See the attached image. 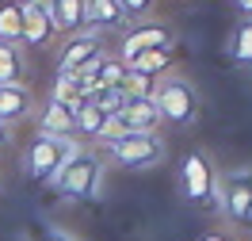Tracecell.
I'll use <instances>...</instances> for the list:
<instances>
[{
  "label": "cell",
  "mask_w": 252,
  "mask_h": 241,
  "mask_svg": "<svg viewBox=\"0 0 252 241\" xmlns=\"http://www.w3.org/2000/svg\"><path fill=\"white\" fill-rule=\"evenodd\" d=\"M4 145H12V127L0 123V149H4Z\"/></svg>",
  "instance_id": "25"
},
{
  "label": "cell",
  "mask_w": 252,
  "mask_h": 241,
  "mask_svg": "<svg viewBox=\"0 0 252 241\" xmlns=\"http://www.w3.org/2000/svg\"><path fill=\"white\" fill-rule=\"evenodd\" d=\"M123 96L126 100H149L153 96V88H157V80L153 77H145V73H134V69H126V77H123Z\"/></svg>",
  "instance_id": "20"
},
{
  "label": "cell",
  "mask_w": 252,
  "mask_h": 241,
  "mask_svg": "<svg viewBox=\"0 0 252 241\" xmlns=\"http://www.w3.org/2000/svg\"><path fill=\"white\" fill-rule=\"evenodd\" d=\"M19 4V23H23V34H19V46L27 50H46L50 42H54V23H50V16L42 12V8H34L31 0H16Z\"/></svg>",
  "instance_id": "9"
},
{
  "label": "cell",
  "mask_w": 252,
  "mask_h": 241,
  "mask_svg": "<svg viewBox=\"0 0 252 241\" xmlns=\"http://www.w3.org/2000/svg\"><path fill=\"white\" fill-rule=\"evenodd\" d=\"M153 103H157V111L164 123H176V127H191V123H199V111H203V100L195 92V84H191L184 73H164L157 77V88H153Z\"/></svg>",
  "instance_id": "2"
},
{
  "label": "cell",
  "mask_w": 252,
  "mask_h": 241,
  "mask_svg": "<svg viewBox=\"0 0 252 241\" xmlns=\"http://www.w3.org/2000/svg\"><path fill=\"white\" fill-rule=\"evenodd\" d=\"M229 62L237 69H252V19H241L229 34Z\"/></svg>",
  "instance_id": "18"
},
{
  "label": "cell",
  "mask_w": 252,
  "mask_h": 241,
  "mask_svg": "<svg viewBox=\"0 0 252 241\" xmlns=\"http://www.w3.org/2000/svg\"><path fill=\"white\" fill-rule=\"evenodd\" d=\"M199 241H233V234H225V230H210V234H203Z\"/></svg>",
  "instance_id": "24"
},
{
  "label": "cell",
  "mask_w": 252,
  "mask_h": 241,
  "mask_svg": "<svg viewBox=\"0 0 252 241\" xmlns=\"http://www.w3.org/2000/svg\"><path fill=\"white\" fill-rule=\"evenodd\" d=\"M50 23L58 34H77L80 27H88V16H84V0H54L46 8Z\"/></svg>",
  "instance_id": "12"
},
{
  "label": "cell",
  "mask_w": 252,
  "mask_h": 241,
  "mask_svg": "<svg viewBox=\"0 0 252 241\" xmlns=\"http://www.w3.org/2000/svg\"><path fill=\"white\" fill-rule=\"evenodd\" d=\"M115 123L126 130V134H157V127L164 123L153 100H126L123 107L115 111Z\"/></svg>",
  "instance_id": "10"
},
{
  "label": "cell",
  "mask_w": 252,
  "mask_h": 241,
  "mask_svg": "<svg viewBox=\"0 0 252 241\" xmlns=\"http://www.w3.org/2000/svg\"><path fill=\"white\" fill-rule=\"evenodd\" d=\"M103 172H107V157L99 149H92V145H84L77 157L65 161L46 184L62 199H92L99 192V184H103Z\"/></svg>",
  "instance_id": "1"
},
{
  "label": "cell",
  "mask_w": 252,
  "mask_h": 241,
  "mask_svg": "<svg viewBox=\"0 0 252 241\" xmlns=\"http://www.w3.org/2000/svg\"><path fill=\"white\" fill-rule=\"evenodd\" d=\"M27 73H31V65H27L23 46H16V42H0V88H4V84H23Z\"/></svg>",
  "instance_id": "15"
},
{
  "label": "cell",
  "mask_w": 252,
  "mask_h": 241,
  "mask_svg": "<svg viewBox=\"0 0 252 241\" xmlns=\"http://www.w3.org/2000/svg\"><path fill=\"white\" fill-rule=\"evenodd\" d=\"M31 4H34V8H42V12H46V8L54 4V0H31Z\"/></svg>",
  "instance_id": "27"
},
{
  "label": "cell",
  "mask_w": 252,
  "mask_h": 241,
  "mask_svg": "<svg viewBox=\"0 0 252 241\" xmlns=\"http://www.w3.org/2000/svg\"><path fill=\"white\" fill-rule=\"evenodd\" d=\"M46 241H77V238H73V234H65V230H54Z\"/></svg>",
  "instance_id": "26"
},
{
  "label": "cell",
  "mask_w": 252,
  "mask_h": 241,
  "mask_svg": "<svg viewBox=\"0 0 252 241\" xmlns=\"http://www.w3.org/2000/svg\"><path fill=\"white\" fill-rule=\"evenodd\" d=\"M99 34L103 31H95V27H80L77 34H65L62 50H58V73H77L88 58H95L103 50L99 46Z\"/></svg>",
  "instance_id": "8"
},
{
  "label": "cell",
  "mask_w": 252,
  "mask_h": 241,
  "mask_svg": "<svg viewBox=\"0 0 252 241\" xmlns=\"http://www.w3.org/2000/svg\"><path fill=\"white\" fill-rule=\"evenodd\" d=\"M115 169H153L164 161V138L160 134H123L99 149Z\"/></svg>",
  "instance_id": "5"
},
{
  "label": "cell",
  "mask_w": 252,
  "mask_h": 241,
  "mask_svg": "<svg viewBox=\"0 0 252 241\" xmlns=\"http://www.w3.org/2000/svg\"><path fill=\"white\" fill-rule=\"evenodd\" d=\"M84 16H88V27H95V31H111L119 23H130L115 0H84Z\"/></svg>",
  "instance_id": "16"
},
{
  "label": "cell",
  "mask_w": 252,
  "mask_h": 241,
  "mask_svg": "<svg viewBox=\"0 0 252 241\" xmlns=\"http://www.w3.org/2000/svg\"><path fill=\"white\" fill-rule=\"evenodd\" d=\"M233 8L241 19H252V0H233Z\"/></svg>",
  "instance_id": "23"
},
{
  "label": "cell",
  "mask_w": 252,
  "mask_h": 241,
  "mask_svg": "<svg viewBox=\"0 0 252 241\" xmlns=\"http://www.w3.org/2000/svg\"><path fill=\"white\" fill-rule=\"evenodd\" d=\"M31 111H34V92L27 84H4L0 88V123L4 127L23 123Z\"/></svg>",
  "instance_id": "11"
},
{
  "label": "cell",
  "mask_w": 252,
  "mask_h": 241,
  "mask_svg": "<svg viewBox=\"0 0 252 241\" xmlns=\"http://www.w3.org/2000/svg\"><path fill=\"white\" fill-rule=\"evenodd\" d=\"M115 4L123 8L126 19H142V16H149V12H153V4H157V0H115Z\"/></svg>",
  "instance_id": "22"
},
{
  "label": "cell",
  "mask_w": 252,
  "mask_h": 241,
  "mask_svg": "<svg viewBox=\"0 0 252 241\" xmlns=\"http://www.w3.org/2000/svg\"><path fill=\"white\" fill-rule=\"evenodd\" d=\"M176 65V50H145V54H138V58H130L126 62V69H134V73H145V77H164L168 69Z\"/></svg>",
  "instance_id": "17"
},
{
  "label": "cell",
  "mask_w": 252,
  "mask_h": 241,
  "mask_svg": "<svg viewBox=\"0 0 252 241\" xmlns=\"http://www.w3.org/2000/svg\"><path fill=\"white\" fill-rule=\"evenodd\" d=\"M0 188H4V176H0Z\"/></svg>",
  "instance_id": "28"
},
{
  "label": "cell",
  "mask_w": 252,
  "mask_h": 241,
  "mask_svg": "<svg viewBox=\"0 0 252 241\" xmlns=\"http://www.w3.org/2000/svg\"><path fill=\"white\" fill-rule=\"evenodd\" d=\"M38 134H46V138H77L73 134V111L62 107V103H54V100H46L42 115H38Z\"/></svg>",
  "instance_id": "14"
},
{
  "label": "cell",
  "mask_w": 252,
  "mask_h": 241,
  "mask_svg": "<svg viewBox=\"0 0 252 241\" xmlns=\"http://www.w3.org/2000/svg\"><path fill=\"white\" fill-rule=\"evenodd\" d=\"M19 34H23L19 4H16V0H8V4H0V42H16V46H19Z\"/></svg>",
  "instance_id": "19"
},
{
  "label": "cell",
  "mask_w": 252,
  "mask_h": 241,
  "mask_svg": "<svg viewBox=\"0 0 252 241\" xmlns=\"http://www.w3.org/2000/svg\"><path fill=\"white\" fill-rule=\"evenodd\" d=\"M107 123H111V115H103L95 103H88V100L73 111V134H77L84 145H88V142H99V134H103Z\"/></svg>",
  "instance_id": "13"
},
{
  "label": "cell",
  "mask_w": 252,
  "mask_h": 241,
  "mask_svg": "<svg viewBox=\"0 0 252 241\" xmlns=\"http://www.w3.org/2000/svg\"><path fill=\"white\" fill-rule=\"evenodd\" d=\"M80 149H84L80 138H46V134H38V138L23 149L19 169H23V176H31V180H50L65 161L77 157Z\"/></svg>",
  "instance_id": "3"
},
{
  "label": "cell",
  "mask_w": 252,
  "mask_h": 241,
  "mask_svg": "<svg viewBox=\"0 0 252 241\" xmlns=\"http://www.w3.org/2000/svg\"><path fill=\"white\" fill-rule=\"evenodd\" d=\"M214 210H221L233 226H249L252 222V172H221L218 176V199Z\"/></svg>",
  "instance_id": "6"
},
{
  "label": "cell",
  "mask_w": 252,
  "mask_h": 241,
  "mask_svg": "<svg viewBox=\"0 0 252 241\" xmlns=\"http://www.w3.org/2000/svg\"><path fill=\"white\" fill-rule=\"evenodd\" d=\"M180 195L188 199L191 207L199 210H214L218 199V172L203 149H188V157L180 165Z\"/></svg>",
  "instance_id": "4"
},
{
  "label": "cell",
  "mask_w": 252,
  "mask_h": 241,
  "mask_svg": "<svg viewBox=\"0 0 252 241\" xmlns=\"http://www.w3.org/2000/svg\"><path fill=\"white\" fill-rule=\"evenodd\" d=\"M123 77H126V62L123 58H115V54H107L103 62H99V69H95V84H107V88H119L123 84Z\"/></svg>",
  "instance_id": "21"
},
{
  "label": "cell",
  "mask_w": 252,
  "mask_h": 241,
  "mask_svg": "<svg viewBox=\"0 0 252 241\" xmlns=\"http://www.w3.org/2000/svg\"><path fill=\"white\" fill-rule=\"evenodd\" d=\"M145 50H176V31L168 23H138L134 31H126L123 46H119V58L130 62Z\"/></svg>",
  "instance_id": "7"
}]
</instances>
